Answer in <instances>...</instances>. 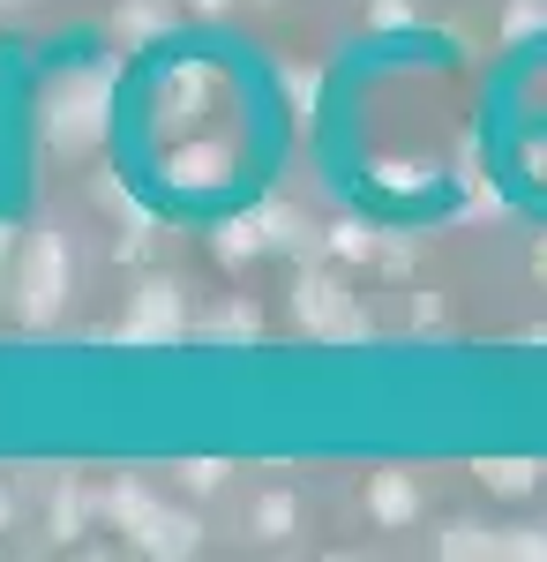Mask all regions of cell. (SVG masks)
<instances>
[{"label": "cell", "instance_id": "obj_1", "mask_svg": "<svg viewBox=\"0 0 547 562\" xmlns=\"http://www.w3.org/2000/svg\"><path fill=\"white\" fill-rule=\"evenodd\" d=\"M98 128H105V76L53 83V98H45V135L68 143V150H83V143H98Z\"/></svg>", "mask_w": 547, "mask_h": 562}, {"label": "cell", "instance_id": "obj_2", "mask_svg": "<svg viewBox=\"0 0 547 562\" xmlns=\"http://www.w3.org/2000/svg\"><path fill=\"white\" fill-rule=\"evenodd\" d=\"M60 285H68V248H60L53 233H38L31 256H23V323H53Z\"/></svg>", "mask_w": 547, "mask_h": 562}, {"label": "cell", "instance_id": "obj_3", "mask_svg": "<svg viewBox=\"0 0 547 562\" xmlns=\"http://www.w3.org/2000/svg\"><path fill=\"white\" fill-rule=\"evenodd\" d=\"M300 323L337 330V338H360V330H368V323L345 307V285H337V278H308V285H300Z\"/></svg>", "mask_w": 547, "mask_h": 562}, {"label": "cell", "instance_id": "obj_4", "mask_svg": "<svg viewBox=\"0 0 547 562\" xmlns=\"http://www.w3.org/2000/svg\"><path fill=\"white\" fill-rule=\"evenodd\" d=\"M172 330H180V301H172V285H143L135 307H127V338L150 346V338H172Z\"/></svg>", "mask_w": 547, "mask_h": 562}, {"label": "cell", "instance_id": "obj_5", "mask_svg": "<svg viewBox=\"0 0 547 562\" xmlns=\"http://www.w3.org/2000/svg\"><path fill=\"white\" fill-rule=\"evenodd\" d=\"M225 166H233L225 143H196V150H172V158H166V180H172V188H217Z\"/></svg>", "mask_w": 547, "mask_h": 562}, {"label": "cell", "instance_id": "obj_6", "mask_svg": "<svg viewBox=\"0 0 547 562\" xmlns=\"http://www.w3.org/2000/svg\"><path fill=\"white\" fill-rule=\"evenodd\" d=\"M211 68H172L166 90H158V105H166V121H203V105H211Z\"/></svg>", "mask_w": 547, "mask_h": 562}, {"label": "cell", "instance_id": "obj_7", "mask_svg": "<svg viewBox=\"0 0 547 562\" xmlns=\"http://www.w3.org/2000/svg\"><path fill=\"white\" fill-rule=\"evenodd\" d=\"M135 540H143L150 555H196V518H172V510H150V518L135 525Z\"/></svg>", "mask_w": 547, "mask_h": 562}, {"label": "cell", "instance_id": "obj_8", "mask_svg": "<svg viewBox=\"0 0 547 562\" xmlns=\"http://www.w3.org/2000/svg\"><path fill=\"white\" fill-rule=\"evenodd\" d=\"M368 510H376L382 525H405L413 518V480L405 473H376L368 480Z\"/></svg>", "mask_w": 547, "mask_h": 562}, {"label": "cell", "instance_id": "obj_9", "mask_svg": "<svg viewBox=\"0 0 547 562\" xmlns=\"http://www.w3.org/2000/svg\"><path fill=\"white\" fill-rule=\"evenodd\" d=\"M480 480H488L495 495H525V487H533V465H525V458H495V465H480Z\"/></svg>", "mask_w": 547, "mask_h": 562}, {"label": "cell", "instance_id": "obj_10", "mask_svg": "<svg viewBox=\"0 0 547 562\" xmlns=\"http://www.w3.org/2000/svg\"><path fill=\"white\" fill-rule=\"evenodd\" d=\"M331 248L345 262H360V256H376V233H368V225H331Z\"/></svg>", "mask_w": 547, "mask_h": 562}, {"label": "cell", "instance_id": "obj_11", "mask_svg": "<svg viewBox=\"0 0 547 562\" xmlns=\"http://www.w3.org/2000/svg\"><path fill=\"white\" fill-rule=\"evenodd\" d=\"M443 555H495V540H488L480 525H450V540H443Z\"/></svg>", "mask_w": 547, "mask_h": 562}, {"label": "cell", "instance_id": "obj_12", "mask_svg": "<svg viewBox=\"0 0 547 562\" xmlns=\"http://www.w3.org/2000/svg\"><path fill=\"white\" fill-rule=\"evenodd\" d=\"M255 525H263V540H286V525H293V503H286V495H270V503L255 510Z\"/></svg>", "mask_w": 547, "mask_h": 562}, {"label": "cell", "instance_id": "obj_13", "mask_svg": "<svg viewBox=\"0 0 547 562\" xmlns=\"http://www.w3.org/2000/svg\"><path fill=\"white\" fill-rule=\"evenodd\" d=\"M211 330H217V338H255L263 323H255V307H225V315H217Z\"/></svg>", "mask_w": 547, "mask_h": 562}, {"label": "cell", "instance_id": "obj_14", "mask_svg": "<svg viewBox=\"0 0 547 562\" xmlns=\"http://www.w3.org/2000/svg\"><path fill=\"white\" fill-rule=\"evenodd\" d=\"M158 23H166L158 8H121V38H150Z\"/></svg>", "mask_w": 547, "mask_h": 562}, {"label": "cell", "instance_id": "obj_15", "mask_svg": "<svg viewBox=\"0 0 547 562\" xmlns=\"http://www.w3.org/2000/svg\"><path fill=\"white\" fill-rule=\"evenodd\" d=\"M180 480H188V487H217L225 465H217V458H196V465H180Z\"/></svg>", "mask_w": 547, "mask_h": 562}, {"label": "cell", "instance_id": "obj_16", "mask_svg": "<svg viewBox=\"0 0 547 562\" xmlns=\"http://www.w3.org/2000/svg\"><path fill=\"white\" fill-rule=\"evenodd\" d=\"M533 23H540V0H517L510 8V31H533Z\"/></svg>", "mask_w": 547, "mask_h": 562}, {"label": "cell", "instance_id": "obj_17", "mask_svg": "<svg viewBox=\"0 0 547 562\" xmlns=\"http://www.w3.org/2000/svg\"><path fill=\"white\" fill-rule=\"evenodd\" d=\"M286 90H293V105H315V76H300V68H293V76H286Z\"/></svg>", "mask_w": 547, "mask_h": 562}, {"label": "cell", "instance_id": "obj_18", "mask_svg": "<svg viewBox=\"0 0 547 562\" xmlns=\"http://www.w3.org/2000/svg\"><path fill=\"white\" fill-rule=\"evenodd\" d=\"M376 23H382V31H398V23H405V0H376Z\"/></svg>", "mask_w": 547, "mask_h": 562}, {"label": "cell", "instance_id": "obj_19", "mask_svg": "<svg viewBox=\"0 0 547 562\" xmlns=\"http://www.w3.org/2000/svg\"><path fill=\"white\" fill-rule=\"evenodd\" d=\"M225 8H233V0H196V15H225Z\"/></svg>", "mask_w": 547, "mask_h": 562}, {"label": "cell", "instance_id": "obj_20", "mask_svg": "<svg viewBox=\"0 0 547 562\" xmlns=\"http://www.w3.org/2000/svg\"><path fill=\"white\" fill-rule=\"evenodd\" d=\"M533 270H540V278H547V240H540V256H533Z\"/></svg>", "mask_w": 547, "mask_h": 562}, {"label": "cell", "instance_id": "obj_21", "mask_svg": "<svg viewBox=\"0 0 547 562\" xmlns=\"http://www.w3.org/2000/svg\"><path fill=\"white\" fill-rule=\"evenodd\" d=\"M0 518H8V495H0Z\"/></svg>", "mask_w": 547, "mask_h": 562}, {"label": "cell", "instance_id": "obj_22", "mask_svg": "<svg viewBox=\"0 0 547 562\" xmlns=\"http://www.w3.org/2000/svg\"><path fill=\"white\" fill-rule=\"evenodd\" d=\"M263 8H270V0H263Z\"/></svg>", "mask_w": 547, "mask_h": 562}, {"label": "cell", "instance_id": "obj_23", "mask_svg": "<svg viewBox=\"0 0 547 562\" xmlns=\"http://www.w3.org/2000/svg\"><path fill=\"white\" fill-rule=\"evenodd\" d=\"M0 248H8V240H0Z\"/></svg>", "mask_w": 547, "mask_h": 562}]
</instances>
